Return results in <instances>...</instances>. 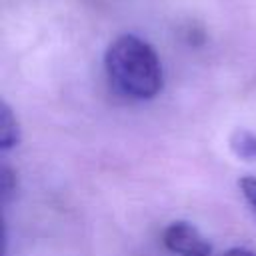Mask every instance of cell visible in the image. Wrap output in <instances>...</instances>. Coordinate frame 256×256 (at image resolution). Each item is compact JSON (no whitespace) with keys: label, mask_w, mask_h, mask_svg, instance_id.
<instances>
[{"label":"cell","mask_w":256,"mask_h":256,"mask_svg":"<svg viewBox=\"0 0 256 256\" xmlns=\"http://www.w3.org/2000/svg\"><path fill=\"white\" fill-rule=\"evenodd\" d=\"M110 84L134 100H150L162 90V64L156 50L134 34L118 36L104 54Z\"/></svg>","instance_id":"obj_1"},{"label":"cell","mask_w":256,"mask_h":256,"mask_svg":"<svg viewBox=\"0 0 256 256\" xmlns=\"http://www.w3.org/2000/svg\"><path fill=\"white\" fill-rule=\"evenodd\" d=\"M164 246L176 256H210V242L190 222H172L162 234Z\"/></svg>","instance_id":"obj_2"},{"label":"cell","mask_w":256,"mask_h":256,"mask_svg":"<svg viewBox=\"0 0 256 256\" xmlns=\"http://www.w3.org/2000/svg\"><path fill=\"white\" fill-rule=\"evenodd\" d=\"M18 142H20L18 120L14 118L8 104L2 102V106H0V146H2V150H10Z\"/></svg>","instance_id":"obj_3"},{"label":"cell","mask_w":256,"mask_h":256,"mask_svg":"<svg viewBox=\"0 0 256 256\" xmlns=\"http://www.w3.org/2000/svg\"><path fill=\"white\" fill-rule=\"evenodd\" d=\"M230 148L234 150V154L238 158L256 160V134H252L244 128L234 130V134L230 136Z\"/></svg>","instance_id":"obj_4"},{"label":"cell","mask_w":256,"mask_h":256,"mask_svg":"<svg viewBox=\"0 0 256 256\" xmlns=\"http://www.w3.org/2000/svg\"><path fill=\"white\" fill-rule=\"evenodd\" d=\"M0 174H2L0 176V182H2V200L8 202L10 196L16 190V178H14V174H12V170L8 166H2V172Z\"/></svg>","instance_id":"obj_5"},{"label":"cell","mask_w":256,"mask_h":256,"mask_svg":"<svg viewBox=\"0 0 256 256\" xmlns=\"http://www.w3.org/2000/svg\"><path fill=\"white\" fill-rule=\"evenodd\" d=\"M238 186H240V190H242V194H244V198L248 200V204L256 210V178H242L240 182H238Z\"/></svg>","instance_id":"obj_6"},{"label":"cell","mask_w":256,"mask_h":256,"mask_svg":"<svg viewBox=\"0 0 256 256\" xmlns=\"http://www.w3.org/2000/svg\"><path fill=\"white\" fill-rule=\"evenodd\" d=\"M224 256H256L252 250H246V248H230Z\"/></svg>","instance_id":"obj_7"}]
</instances>
